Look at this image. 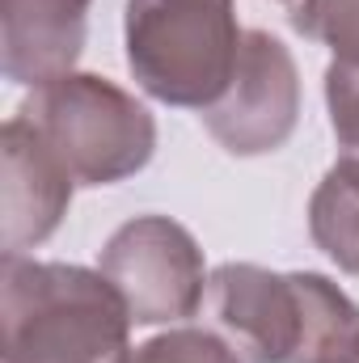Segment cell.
I'll return each instance as SVG.
<instances>
[{"mask_svg":"<svg viewBox=\"0 0 359 363\" xmlns=\"http://www.w3.org/2000/svg\"><path fill=\"white\" fill-rule=\"evenodd\" d=\"M0 325L4 363H123L136 321L101 271L17 254L0 267Z\"/></svg>","mask_w":359,"mask_h":363,"instance_id":"6da1fadb","label":"cell"},{"mask_svg":"<svg viewBox=\"0 0 359 363\" xmlns=\"http://www.w3.org/2000/svg\"><path fill=\"white\" fill-rule=\"evenodd\" d=\"M241 38L237 0H127L123 9L136 85L182 110H207L224 97Z\"/></svg>","mask_w":359,"mask_h":363,"instance_id":"7a4b0ae2","label":"cell"},{"mask_svg":"<svg viewBox=\"0 0 359 363\" xmlns=\"http://www.w3.org/2000/svg\"><path fill=\"white\" fill-rule=\"evenodd\" d=\"M26 114L77 186L136 178L157 152V118L144 101L97 72H68L17 110Z\"/></svg>","mask_w":359,"mask_h":363,"instance_id":"3957f363","label":"cell"},{"mask_svg":"<svg viewBox=\"0 0 359 363\" xmlns=\"http://www.w3.org/2000/svg\"><path fill=\"white\" fill-rule=\"evenodd\" d=\"M97 271L114 283L136 325L186 321L207 304V262L190 228L170 216H136L110 233Z\"/></svg>","mask_w":359,"mask_h":363,"instance_id":"277c9868","label":"cell"},{"mask_svg":"<svg viewBox=\"0 0 359 363\" xmlns=\"http://www.w3.org/2000/svg\"><path fill=\"white\" fill-rule=\"evenodd\" d=\"M300 123V72L270 30H245L233 81L203 110L207 135L233 157H267L292 140Z\"/></svg>","mask_w":359,"mask_h":363,"instance_id":"5b68a950","label":"cell"},{"mask_svg":"<svg viewBox=\"0 0 359 363\" xmlns=\"http://www.w3.org/2000/svg\"><path fill=\"white\" fill-rule=\"evenodd\" d=\"M207 317L245 363H292L304 338V279L224 262L207 279Z\"/></svg>","mask_w":359,"mask_h":363,"instance_id":"8992f818","label":"cell"},{"mask_svg":"<svg viewBox=\"0 0 359 363\" xmlns=\"http://www.w3.org/2000/svg\"><path fill=\"white\" fill-rule=\"evenodd\" d=\"M72 174L51 152L43 131L13 114L0 131V245L17 258L43 245L72 207Z\"/></svg>","mask_w":359,"mask_h":363,"instance_id":"52a82bcc","label":"cell"},{"mask_svg":"<svg viewBox=\"0 0 359 363\" xmlns=\"http://www.w3.org/2000/svg\"><path fill=\"white\" fill-rule=\"evenodd\" d=\"M93 0H0V72L9 85L43 89L85 51Z\"/></svg>","mask_w":359,"mask_h":363,"instance_id":"ba28073f","label":"cell"},{"mask_svg":"<svg viewBox=\"0 0 359 363\" xmlns=\"http://www.w3.org/2000/svg\"><path fill=\"white\" fill-rule=\"evenodd\" d=\"M309 233L338 271L359 274V190L334 169L309 199Z\"/></svg>","mask_w":359,"mask_h":363,"instance_id":"9c48e42d","label":"cell"},{"mask_svg":"<svg viewBox=\"0 0 359 363\" xmlns=\"http://www.w3.org/2000/svg\"><path fill=\"white\" fill-rule=\"evenodd\" d=\"M326 106H330V131L338 144L334 174L359 190V68L355 64H330L326 68Z\"/></svg>","mask_w":359,"mask_h":363,"instance_id":"30bf717a","label":"cell"},{"mask_svg":"<svg viewBox=\"0 0 359 363\" xmlns=\"http://www.w3.org/2000/svg\"><path fill=\"white\" fill-rule=\"evenodd\" d=\"M292 26L304 38L330 47L338 64L359 68V0H300L292 9Z\"/></svg>","mask_w":359,"mask_h":363,"instance_id":"8fae6325","label":"cell"},{"mask_svg":"<svg viewBox=\"0 0 359 363\" xmlns=\"http://www.w3.org/2000/svg\"><path fill=\"white\" fill-rule=\"evenodd\" d=\"M123 363H245L216 330H199V325H178L165 330L140 347H131Z\"/></svg>","mask_w":359,"mask_h":363,"instance_id":"7c38bea8","label":"cell"}]
</instances>
